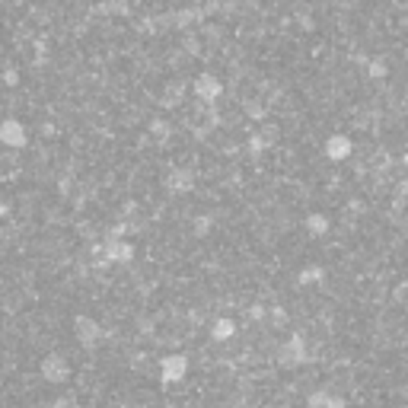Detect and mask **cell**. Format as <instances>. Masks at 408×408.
<instances>
[{
  "label": "cell",
  "mask_w": 408,
  "mask_h": 408,
  "mask_svg": "<svg viewBox=\"0 0 408 408\" xmlns=\"http://www.w3.org/2000/svg\"><path fill=\"white\" fill-rule=\"evenodd\" d=\"M0 140H3L7 147H26V128H23L16 118H7L3 128H0Z\"/></svg>",
  "instance_id": "6"
},
{
  "label": "cell",
  "mask_w": 408,
  "mask_h": 408,
  "mask_svg": "<svg viewBox=\"0 0 408 408\" xmlns=\"http://www.w3.org/2000/svg\"><path fill=\"white\" fill-rule=\"evenodd\" d=\"M278 364L281 367H288V370H294V367H300V364H306V344L303 338H290V342H284L278 348Z\"/></svg>",
  "instance_id": "2"
},
{
  "label": "cell",
  "mask_w": 408,
  "mask_h": 408,
  "mask_svg": "<svg viewBox=\"0 0 408 408\" xmlns=\"http://www.w3.org/2000/svg\"><path fill=\"white\" fill-rule=\"evenodd\" d=\"M316 278H322V271L309 268V271H303V275H300V284H316Z\"/></svg>",
  "instance_id": "14"
},
{
  "label": "cell",
  "mask_w": 408,
  "mask_h": 408,
  "mask_svg": "<svg viewBox=\"0 0 408 408\" xmlns=\"http://www.w3.org/2000/svg\"><path fill=\"white\" fill-rule=\"evenodd\" d=\"M74 332H77V342L84 344V348H96L102 342V325L96 319H90V316H77Z\"/></svg>",
  "instance_id": "4"
},
{
  "label": "cell",
  "mask_w": 408,
  "mask_h": 408,
  "mask_svg": "<svg viewBox=\"0 0 408 408\" xmlns=\"http://www.w3.org/2000/svg\"><path fill=\"white\" fill-rule=\"evenodd\" d=\"M51 408H80V405H77V399H74V396H61V399H58Z\"/></svg>",
  "instance_id": "15"
},
{
  "label": "cell",
  "mask_w": 408,
  "mask_h": 408,
  "mask_svg": "<svg viewBox=\"0 0 408 408\" xmlns=\"http://www.w3.org/2000/svg\"><path fill=\"white\" fill-rule=\"evenodd\" d=\"M195 186V182H192V173H186V169H182V173H173V188H182V192H186V188H192Z\"/></svg>",
  "instance_id": "12"
},
{
  "label": "cell",
  "mask_w": 408,
  "mask_h": 408,
  "mask_svg": "<svg viewBox=\"0 0 408 408\" xmlns=\"http://www.w3.org/2000/svg\"><path fill=\"white\" fill-rule=\"evenodd\" d=\"M233 335H236L233 319H217V322L211 325V338H214V342H230Z\"/></svg>",
  "instance_id": "10"
},
{
  "label": "cell",
  "mask_w": 408,
  "mask_h": 408,
  "mask_svg": "<svg viewBox=\"0 0 408 408\" xmlns=\"http://www.w3.org/2000/svg\"><path fill=\"white\" fill-rule=\"evenodd\" d=\"M207 230H211V217H198V220H195V233H198V236H204Z\"/></svg>",
  "instance_id": "16"
},
{
  "label": "cell",
  "mask_w": 408,
  "mask_h": 408,
  "mask_svg": "<svg viewBox=\"0 0 408 408\" xmlns=\"http://www.w3.org/2000/svg\"><path fill=\"white\" fill-rule=\"evenodd\" d=\"M42 380L45 383H67L71 380V364L61 354H48L42 361Z\"/></svg>",
  "instance_id": "3"
},
{
  "label": "cell",
  "mask_w": 408,
  "mask_h": 408,
  "mask_svg": "<svg viewBox=\"0 0 408 408\" xmlns=\"http://www.w3.org/2000/svg\"><path fill=\"white\" fill-rule=\"evenodd\" d=\"M351 150H354V144H351L348 134H332V138L325 140V157L335 160V163L348 160V157H351Z\"/></svg>",
  "instance_id": "5"
},
{
  "label": "cell",
  "mask_w": 408,
  "mask_h": 408,
  "mask_svg": "<svg viewBox=\"0 0 408 408\" xmlns=\"http://www.w3.org/2000/svg\"><path fill=\"white\" fill-rule=\"evenodd\" d=\"M220 80H217V77H211V74H204V77H198L195 80V93L201 96L204 102H214L217 99V96H220Z\"/></svg>",
  "instance_id": "7"
},
{
  "label": "cell",
  "mask_w": 408,
  "mask_h": 408,
  "mask_svg": "<svg viewBox=\"0 0 408 408\" xmlns=\"http://www.w3.org/2000/svg\"><path fill=\"white\" fill-rule=\"evenodd\" d=\"M309 408H344V399L342 396H332V392H313L309 399H306Z\"/></svg>",
  "instance_id": "8"
},
{
  "label": "cell",
  "mask_w": 408,
  "mask_h": 408,
  "mask_svg": "<svg viewBox=\"0 0 408 408\" xmlns=\"http://www.w3.org/2000/svg\"><path fill=\"white\" fill-rule=\"evenodd\" d=\"M105 259H109V262H128L131 259V246H128V242L109 240V242H105Z\"/></svg>",
  "instance_id": "11"
},
{
  "label": "cell",
  "mask_w": 408,
  "mask_h": 408,
  "mask_svg": "<svg viewBox=\"0 0 408 408\" xmlns=\"http://www.w3.org/2000/svg\"><path fill=\"white\" fill-rule=\"evenodd\" d=\"M188 373V357L186 354H169V357H163L160 361V380L166 383V386H173V383H182Z\"/></svg>",
  "instance_id": "1"
},
{
  "label": "cell",
  "mask_w": 408,
  "mask_h": 408,
  "mask_svg": "<svg viewBox=\"0 0 408 408\" xmlns=\"http://www.w3.org/2000/svg\"><path fill=\"white\" fill-rule=\"evenodd\" d=\"M367 74H370V80H383V77H386V64H383V61H370Z\"/></svg>",
  "instance_id": "13"
},
{
  "label": "cell",
  "mask_w": 408,
  "mask_h": 408,
  "mask_svg": "<svg viewBox=\"0 0 408 408\" xmlns=\"http://www.w3.org/2000/svg\"><path fill=\"white\" fill-rule=\"evenodd\" d=\"M306 230H309V236H325V233L332 230V220L325 214H309L306 217Z\"/></svg>",
  "instance_id": "9"
}]
</instances>
